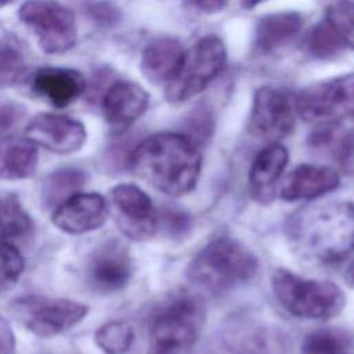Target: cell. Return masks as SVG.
<instances>
[{
    "label": "cell",
    "instance_id": "21",
    "mask_svg": "<svg viewBox=\"0 0 354 354\" xmlns=\"http://www.w3.org/2000/svg\"><path fill=\"white\" fill-rule=\"evenodd\" d=\"M39 162L35 142L28 137L0 138V178L24 180L33 176Z\"/></svg>",
    "mask_w": 354,
    "mask_h": 354
},
{
    "label": "cell",
    "instance_id": "14",
    "mask_svg": "<svg viewBox=\"0 0 354 354\" xmlns=\"http://www.w3.org/2000/svg\"><path fill=\"white\" fill-rule=\"evenodd\" d=\"M108 217V205L97 192H77L54 209L53 224L62 232L79 235L95 231Z\"/></svg>",
    "mask_w": 354,
    "mask_h": 354
},
{
    "label": "cell",
    "instance_id": "1",
    "mask_svg": "<svg viewBox=\"0 0 354 354\" xmlns=\"http://www.w3.org/2000/svg\"><path fill=\"white\" fill-rule=\"evenodd\" d=\"M286 234L303 259L340 263L354 252V203L332 201L303 207L289 218Z\"/></svg>",
    "mask_w": 354,
    "mask_h": 354
},
{
    "label": "cell",
    "instance_id": "22",
    "mask_svg": "<svg viewBox=\"0 0 354 354\" xmlns=\"http://www.w3.org/2000/svg\"><path fill=\"white\" fill-rule=\"evenodd\" d=\"M87 174L76 167H62L50 173L40 187V199L46 209H55L64 201L77 194Z\"/></svg>",
    "mask_w": 354,
    "mask_h": 354
},
{
    "label": "cell",
    "instance_id": "30",
    "mask_svg": "<svg viewBox=\"0 0 354 354\" xmlns=\"http://www.w3.org/2000/svg\"><path fill=\"white\" fill-rule=\"evenodd\" d=\"M344 347V335L332 329H319L304 337L301 343V354H340Z\"/></svg>",
    "mask_w": 354,
    "mask_h": 354
},
{
    "label": "cell",
    "instance_id": "11",
    "mask_svg": "<svg viewBox=\"0 0 354 354\" xmlns=\"http://www.w3.org/2000/svg\"><path fill=\"white\" fill-rule=\"evenodd\" d=\"M133 274V260L127 248L116 239L102 242L88 256L84 277L88 288L97 293L122 290Z\"/></svg>",
    "mask_w": 354,
    "mask_h": 354
},
{
    "label": "cell",
    "instance_id": "4",
    "mask_svg": "<svg viewBox=\"0 0 354 354\" xmlns=\"http://www.w3.org/2000/svg\"><path fill=\"white\" fill-rule=\"evenodd\" d=\"M203 324L205 308L196 297H173L152 317L147 354H191Z\"/></svg>",
    "mask_w": 354,
    "mask_h": 354
},
{
    "label": "cell",
    "instance_id": "10",
    "mask_svg": "<svg viewBox=\"0 0 354 354\" xmlns=\"http://www.w3.org/2000/svg\"><path fill=\"white\" fill-rule=\"evenodd\" d=\"M111 212L120 231L133 241H147L158 230V212L151 198L134 184H119L109 192Z\"/></svg>",
    "mask_w": 354,
    "mask_h": 354
},
{
    "label": "cell",
    "instance_id": "36",
    "mask_svg": "<svg viewBox=\"0 0 354 354\" xmlns=\"http://www.w3.org/2000/svg\"><path fill=\"white\" fill-rule=\"evenodd\" d=\"M242 1V6L245 7V8H253V7H256L259 3H261L263 0H241Z\"/></svg>",
    "mask_w": 354,
    "mask_h": 354
},
{
    "label": "cell",
    "instance_id": "34",
    "mask_svg": "<svg viewBox=\"0 0 354 354\" xmlns=\"http://www.w3.org/2000/svg\"><path fill=\"white\" fill-rule=\"evenodd\" d=\"M187 3L201 12L212 14L221 11L227 6L228 0H187Z\"/></svg>",
    "mask_w": 354,
    "mask_h": 354
},
{
    "label": "cell",
    "instance_id": "33",
    "mask_svg": "<svg viewBox=\"0 0 354 354\" xmlns=\"http://www.w3.org/2000/svg\"><path fill=\"white\" fill-rule=\"evenodd\" d=\"M0 354H15V337L8 322L0 315Z\"/></svg>",
    "mask_w": 354,
    "mask_h": 354
},
{
    "label": "cell",
    "instance_id": "17",
    "mask_svg": "<svg viewBox=\"0 0 354 354\" xmlns=\"http://www.w3.org/2000/svg\"><path fill=\"white\" fill-rule=\"evenodd\" d=\"M86 88L84 76L71 68L46 66L32 77V90L54 106H66L76 101Z\"/></svg>",
    "mask_w": 354,
    "mask_h": 354
},
{
    "label": "cell",
    "instance_id": "9",
    "mask_svg": "<svg viewBox=\"0 0 354 354\" xmlns=\"http://www.w3.org/2000/svg\"><path fill=\"white\" fill-rule=\"evenodd\" d=\"M295 106L301 119L321 126L347 118L354 112V73L321 80L303 88Z\"/></svg>",
    "mask_w": 354,
    "mask_h": 354
},
{
    "label": "cell",
    "instance_id": "18",
    "mask_svg": "<svg viewBox=\"0 0 354 354\" xmlns=\"http://www.w3.org/2000/svg\"><path fill=\"white\" fill-rule=\"evenodd\" d=\"M339 174L336 170L318 165H300L295 167L282 181L281 198L295 202L314 199L339 187Z\"/></svg>",
    "mask_w": 354,
    "mask_h": 354
},
{
    "label": "cell",
    "instance_id": "23",
    "mask_svg": "<svg viewBox=\"0 0 354 354\" xmlns=\"http://www.w3.org/2000/svg\"><path fill=\"white\" fill-rule=\"evenodd\" d=\"M33 221L14 192L0 191V236L19 239L30 234Z\"/></svg>",
    "mask_w": 354,
    "mask_h": 354
},
{
    "label": "cell",
    "instance_id": "24",
    "mask_svg": "<svg viewBox=\"0 0 354 354\" xmlns=\"http://www.w3.org/2000/svg\"><path fill=\"white\" fill-rule=\"evenodd\" d=\"M315 147L330 148L332 155L344 171H354V130L336 134L332 124L322 126L313 138Z\"/></svg>",
    "mask_w": 354,
    "mask_h": 354
},
{
    "label": "cell",
    "instance_id": "31",
    "mask_svg": "<svg viewBox=\"0 0 354 354\" xmlns=\"http://www.w3.org/2000/svg\"><path fill=\"white\" fill-rule=\"evenodd\" d=\"M160 224L167 231V234L181 235L189 227V217L183 212L167 209L162 212V216H158V227Z\"/></svg>",
    "mask_w": 354,
    "mask_h": 354
},
{
    "label": "cell",
    "instance_id": "8",
    "mask_svg": "<svg viewBox=\"0 0 354 354\" xmlns=\"http://www.w3.org/2000/svg\"><path fill=\"white\" fill-rule=\"evenodd\" d=\"M18 17L35 33L40 48L47 54L66 53L76 43L75 15L57 0H26Z\"/></svg>",
    "mask_w": 354,
    "mask_h": 354
},
{
    "label": "cell",
    "instance_id": "19",
    "mask_svg": "<svg viewBox=\"0 0 354 354\" xmlns=\"http://www.w3.org/2000/svg\"><path fill=\"white\" fill-rule=\"evenodd\" d=\"M303 28V15L295 11L263 17L254 29L253 47L259 54L272 53L288 44Z\"/></svg>",
    "mask_w": 354,
    "mask_h": 354
},
{
    "label": "cell",
    "instance_id": "6",
    "mask_svg": "<svg viewBox=\"0 0 354 354\" xmlns=\"http://www.w3.org/2000/svg\"><path fill=\"white\" fill-rule=\"evenodd\" d=\"M225 62V47L218 37L201 39L184 51L176 73L166 83V98L183 102L195 97L224 71Z\"/></svg>",
    "mask_w": 354,
    "mask_h": 354
},
{
    "label": "cell",
    "instance_id": "27",
    "mask_svg": "<svg viewBox=\"0 0 354 354\" xmlns=\"http://www.w3.org/2000/svg\"><path fill=\"white\" fill-rule=\"evenodd\" d=\"M26 73V61L21 47L8 39H0V88L17 84Z\"/></svg>",
    "mask_w": 354,
    "mask_h": 354
},
{
    "label": "cell",
    "instance_id": "35",
    "mask_svg": "<svg viewBox=\"0 0 354 354\" xmlns=\"http://www.w3.org/2000/svg\"><path fill=\"white\" fill-rule=\"evenodd\" d=\"M344 279H346L348 286L354 288V261L348 266V268L346 271V275H344Z\"/></svg>",
    "mask_w": 354,
    "mask_h": 354
},
{
    "label": "cell",
    "instance_id": "15",
    "mask_svg": "<svg viewBox=\"0 0 354 354\" xmlns=\"http://www.w3.org/2000/svg\"><path fill=\"white\" fill-rule=\"evenodd\" d=\"M148 94L137 83L118 80L106 90L101 106L104 118L115 134L126 131L147 109Z\"/></svg>",
    "mask_w": 354,
    "mask_h": 354
},
{
    "label": "cell",
    "instance_id": "25",
    "mask_svg": "<svg viewBox=\"0 0 354 354\" xmlns=\"http://www.w3.org/2000/svg\"><path fill=\"white\" fill-rule=\"evenodd\" d=\"M94 340L106 354H124L133 344L134 330L126 321H111L95 330Z\"/></svg>",
    "mask_w": 354,
    "mask_h": 354
},
{
    "label": "cell",
    "instance_id": "3",
    "mask_svg": "<svg viewBox=\"0 0 354 354\" xmlns=\"http://www.w3.org/2000/svg\"><path fill=\"white\" fill-rule=\"evenodd\" d=\"M253 252L234 238L209 242L189 263L188 278L210 292H225L249 282L257 272Z\"/></svg>",
    "mask_w": 354,
    "mask_h": 354
},
{
    "label": "cell",
    "instance_id": "26",
    "mask_svg": "<svg viewBox=\"0 0 354 354\" xmlns=\"http://www.w3.org/2000/svg\"><path fill=\"white\" fill-rule=\"evenodd\" d=\"M344 44L326 21H322L307 32L304 50L317 59H326L337 55Z\"/></svg>",
    "mask_w": 354,
    "mask_h": 354
},
{
    "label": "cell",
    "instance_id": "38",
    "mask_svg": "<svg viewBox=\"0 0 354 354\" xmlns=\"http://www.w3.org/2000/svg\"><path fill=\"white\" fill-rule=\"evenodd\" d=\"M239 354H260V353H257V351H253V350H250V351H243V353H239Z\"/></svg>",
    "mask_w": 354,
    "mask_h": 354
},
{
    "label": "cell",
    "instance_id": "13",
    "mask_svg": "<svg viewBox=\"0 0 354 354\" xmlns=\"http://www.w3.org/2000/svg\"><path fill=\"white\" fill-rule=\"evenodd\" d=\"M25 131L32 142L59 155L79 151L86 141V129L79 120L57 113L36 115Z\"/></svg>",
    "mask_w": 354,
    "mask_h": 354
},
{
    "label": "cell",
    "instance_id": "29",
    "mask_svg": "<svg viewBox=\"0 0 354 354\" xmlns=\"http://www.w3.org/2000/svg\"><path fill=\"white\" fill-rule=\"evenodd\" d=\"M25 261L21 252L6 241H0V295L12 290L22 272Z\"/></svg>",
    "mask_w": 354,
    "mask_h": 354
},
{
    "label": "cell",
    "instance_id": "20",
    "mask_svg": "<svg viewBox=\"0 0 354 354\" xmlns=\"http://www.w3.org/2000/svg\"><path fill=\"white\" fill-rule=\"evenodd\" d=\"M184 50L174 37L163 36L148 43L141 58V71L152 83H167L176 73Z\"/></svg>",
    "mask_w": 354,
    "mask_h": 354
},
{
    "label": "cell",
    "instance_id": "5",
    "mask_svg": "<svg viewBox=\"0 0 354 354\" xmlns=\"http://www.w3.org/2000/svg\"><path fill=\"white\" fill-rule=\"evenodd\" d=\"M271 286L281 306L299 318L329 319L346 304L343 290L333 282L306 279L283 268L275 270Z\"/></svg>",
    "mask_w": 354,
    "mask_h": 354
},
{
    "label": "cell",
    "instance_id": "2",
    "mask_svg": "<svg viewBox=\"0 0 354 354\" xmlns=\"http://www.w3.org/2000/svg\"><path fill=\"white\" fill-rule=\"evenodd\" d=\"M130 170L158 191L180 196L198 183L202 155L188 136L158 133L141 141L129 156Z\"/></svg>",
    "mask_w": 354,
    "mask_h": 354
},
{
    "label": "cell",
    "instance_id": "32",
    "mask_svg": "<svg viewBox=\"0 0 354 354\" xmlns=\"http://www.w3.org/2000/svg\"><path fill=\"white\" fill-rule=\"evenodd\" d=\"M24 118V109L14 102H0V137L11 131Z\"/></svg>",
    "mask_w": 354,
    "mask_h": 354
},
{
    "label": "cell",
    "instance_id": "12",
    "mask_svg": "<svg viewBox=\"0 0 354 354\" xmlns=\"http://www.w3.org/2000/svg\"><path fill=\"white\" fill-rule=\"evenodd\" d=\"M293 126L295 112L289 97L275 87H260L253 97L249 131L257 138L277 142L290 134Z\"/></svg>",
    "mask_w": 354,
    "mask_h": 354
},
{
    "label": "cell",
    "instance_id": "16",
    "mask_svg": "<svg viewBox=\"0 0 354 354\" xmlns=\"http://www.w3.org/2000/svg\"><path fill=\"white\" fill-rule=\"evenodd\" d=\"M288 151L278 142H271L254 158L249 170V191L261 205H268L277 195V187L288 165Z\"/></svg>",
    "mask_w": 354,
    "mask_h": 354
},
{
    "label": "cell",
    "instance_id": "28",
    "mask_svg": "<svg viewBox=\"0 0 354 354\" xmlns=\"http://www.w3.org/2000/svg\"><path fill=\"white\" fill-rule=\"evenodd\" d=\"M325 21L343 44L354 50V1L340 0L330 4L325 12Z\"/></svg>",
    "mask_w": 354,
    "mask_h": 354
},
{
    "label": "cell",
    "instance_id": "7",
    "mask_svg": "<svg viewBox=\"0 0 354 354\" xmlns=\"http://www.w3.org/2000/svg\"><path fill=\"white\" fill-rule=\"evenodd\" d=\"M10 311L32 333L50 337L79 324L88 308L86 304L69 299L30 295L15 299Z\"/></svg>",
    "mask_w": 354,
    "mask_h": 354
},
{
    "label": "cell",
    "instance_id": "37",
    "mask_svg": "<svg viewBox=\"0 0 354 354\" xmlns=\"http://www.w3.org/2000/svg\"><path fill=\"white\" fill-rule=\"evenodd\" d=\"M15 0H0V8L1 7H6V6H8V4H11V3H14Z\"/></svg>",
    "mask_w": 354,
    "mask_h": 354
}]
</instances>
